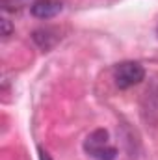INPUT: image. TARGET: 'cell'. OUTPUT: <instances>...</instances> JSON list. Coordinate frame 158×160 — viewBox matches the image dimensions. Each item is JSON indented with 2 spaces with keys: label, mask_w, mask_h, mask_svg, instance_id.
<instances>
[{
  "label": "cell",
  "mask_w": 158,
  "mask_h": 160,
  "mask_svg": "<svg viewBox=\"0 0 158 160\" xmlns=\"http://www.w3.org/2000/svg\"><path fill=\"white\" fill-rule=\"evenodd\" d=\"M84 151L95 160H116L117 149L110 143V134L104 128L93 130L84 140Z\"/></svg>",
  "instance_id": "6da1fadb"
},
{
  "label": "cell",
  "mask_w": 158,
  "mask_h": 160,
  "mask_svg": "<svg viewBox=\"0 0 158 160\" xmlns=\"http://www.w3.org/2000/svg\"><path fill=\"white\" fill-rule=\"evenodd\" d=\"M145 78V69L138 62H121L114 69V80L119 89H128Z\"/></svg>",
  "instance_id": "7a4b0ae2"
},
{
  "label": "cell",
  "mask_w": 158,
  "mask_h": 160,
  "mask_svg": "<svg viewBox=\"0 0 158 160\" xmlns=\"http://www.w3.org/2000/svg\"><path fill=\"white\" fill-rule=\"evenodd\" d=\"M63 9L62 0H36L30 8L32 15L37 19H52Z\"/></svg>",
  "instance_id": "3957f363"
},
{
  "label": "cell",
  "mask_w": 158,
  "mask_h": 160,
  "mask_svg": "<svg viewBox=\"0 0 158 160\" xmlns=\"http://www.w3.org/2000/svg\"><path fill=\"white\" fill-rule=\"evenodd\" d=\"M32 38H34V41L39 45L43 50H48V48L56 43V39H58V38L54 36V30H50V28H41V30H36Z\"/></svg>",
  "instance_id": "277c9868"
},
{
  "label": "cell",
  "mask_w": 158,
  "mask_h": 160,
  "mask_svg": "<svg viewBox=\"0 0 158 160\" xmlns=\"http://www.w3.org/2000/svg\"><path fill=\"white\" fill-rule=\"evenodd\" d=\"M9 34H11V24H9V21L4 17V19H2V36L7 38Z\"/></svg>",
  "instance_id": "5b68a950"
},
{
  "label": "cell",
  "mask_w": 158,
  "mask_h": 160,
  "mask_svg": "<svg viewBox=\"0 0 158 160\" xmlns=\"http://www.w3.org/2000/svg\"><path fill=\"white\" fill-rule=\"evenodd\" d=\"M37 153H39V160H52L50 158V155H48V153H47V151H43V149H37Z\"/></svg>",
  "instance_id": "8992f818"
}]
</instances>
